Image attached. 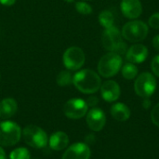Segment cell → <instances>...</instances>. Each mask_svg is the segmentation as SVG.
Wrapping results in <instances>:
<instances>
[{"label":"cell","instance_id":"7402d4cb","mask_svg":"<svg viewBox=\"0 0 159 159\" xmlns=\"http://www.w3.org/2000/svg\"><path fill=\"white\" fill-rule=\"evenodd\" d=\"M75 9L77 10V12H79L82 15H89L92 13V7L90 5H89L86 2H76L75 3Z\"/></svg>","mask_w":159,"mask_h":159},{"label":"cell","instance_id":"d6986e66","mask_svg":"<svg viewBox=\"0 0 159 159\" xmlns=\"http://www.w3.org/2000/svg\"><path fill=\"white\" fill-rule=\"evenodd\" d=\"M122 76L127 80H132L138 75V68L133 63H126L121 70Z\"/></svg>","mask_w":159,"mask_h":159},{"label":"cell","instance_id":"6da1fadb","mask_svg":"<svg viewBox=\"0 0 159 159\" xmlns=\"http://www.w3.org/2000/svg\"><path fill=\"white\" fill-rule=\"evenodd\" d=\"M73 84L80 92L93 94L101 89L102 80L96 72L90 69H84L75 74L73 76Z\"/></svg>","mask_w":159,"mask_h":159},{"label":"cell","instance_id":"603a6c76","mask_svg":"<svg viewBox=\"0 0 159 159\" xmlns=\"http://www.w3.org/2000/svg\"><path fill=\"white\" fill-rule=\"evenodd\" d=\"M148 24L154 29H159V12L154 13L148 20Z\"/></svg>","mask_w":159,"mask_h":159},{"label":"cell","instance_id":"9c48e42d","mask_svg":"<svg viewBox=\"0 0 159 159\" xmlns=\"http://www.w3.org/2000/svg\"><path fill=\"white\" fill-rule=\"evenodd\" d=\"M88 109L89 106L84 100L74 98L65 102L63 106V113L68 118L79 119L87 115Z\"/></svg>","mask_w":159,"mask_h":159},{"label":"cell","instance_id":"ffe728a7","mask_svg":"<svg viewBox=\"0 0 159 159\" xmlns=\"http://www.w3.org/2000/svg\"><path fill=\"white\" fill-rule=\"evenodd\" d=\"M73 83V75L69 71H61L57 75V84L61 87H66Z\"/></svg>","mask_w":159,"mask_h":159},{"label":"cell","instance_id":"484cf974","mask_svg":"<svg viewBox=\"0 0 159 159\" xmlns=\"http://www.w3.org/2000/svg\"><path fill=\"white\" fill-rule=\"evenodd\" d=\"M86 102H87L88 106L94 107V106H95V105H97V103L99 102V100H98V98H97V97H95V96H91V97H89V98L88 99V101H87Z\"/></svg>","mask_w":159,"mask_h":159},{"label":"cell","instance_id":"4fadbf2b","mask_svg":"<svg viewBox=\"0 0 159 159\" xmlns=\"http://www.w3.org/2000/svg\"><path fill=\"white\" fill-rule=\"evenodd\" d=\"M101 94L107 102H114L120 97V87L114 80H107L101 86Z\"/></svg>","mask_w":159,"mask_h":159},{"label":"cell","instance_id":"2e32d148","mask_svg":"<svg viewBox=\"0 0 159 159\" xmlns=\"http://www.w3.org/2000/svg\"><path fill=\"white\" fill-rule=\"evenodd\" d=\"M18 110L17 102L12 98H5L0 102V118L7 120L12 117Z\"/></svg>","mask_w":159,"mask_h":159},{"label":"cell","instance_id":"f546056e","mask_svg":"<svg viewBox=\"0 0 159 159\" xmlns=\"http://www.w3.org/2000/svg\"><path fill=\"white\" fill-rule=\"evenodd\" d=\"M0 159H7L6 153H5V151H4V149L2 148L1 145H0Z\"/></svg>","mask_w":159,"mask_h":159},{"label":"cell","instance_id":"ba28073f","mask_svg":"<svg viewBox=\"0 0 159 159\" xmlns=\"http://www.w3.org/2000/svg\"><path fill=\"white\" fill-rule=\"evenodd\" d=\"M64 66L71 71H76L80 69L86 60L84 51L78 47H71L67 48L62 57Z\"/></svg>","mask_w":159,"mask_h":159},{"label":"cell","instance_id":"ac0fdd59","mask_svg":"<svg viewBox=\"0 0 159 159\" xmlns=\"http://www.w3.org/2000/svg\"><path fill=\"white\" fill-rule=\"evenodd\" d=\"M99 22L100 24L104 28H110L112 26H114V21H115V17L114 14L110 11V10H103L99 14L98 17Z\"/></svg>","mask_w":159,"mask_h":159},{"label":"cell","instance_id":"5bb4252c","mask_svg":"<svg viewBox=\"0 0 159 159\" xmlns=\"http://www.w3.org/2000/svg\"><path fill=\"white\" fill-rule=\"evenodd\" d=\"M148 56V48L142 44L131 46L126 52V59L130 63H142Z\"/></svg>","mask_w":159,"mask_h":159},{"label":"cell","instance_id":"7a4b0ae2","mask_svg":"<svg viewBox=\"0 0 159 159\" xmlns=\"http://www.w3.org/2000/svg\"><path fill=\"white\" fill-rule=\"evenodd\" d=\"M102 43L106 50L116 52L120 56L126 54L128 50L127 44L123 41L122 34L116 26H112L103 31L102 35Z\"/></svg>","mask_w":159,"mask_h":159},{"label":"cell","instance_id":"f1b7e54d","mask_svg":"<svg viewBox=\"0 0 159 159\" xmlns=\"http://www.w3.org/2000/svg\"><path fill=\"white\" fill-rule=\"evenodd\" d=\"M150 106H151V101L149 100V98H144L143 102V107L144 109H149Z\"/></svg>","mask_w":159,"mask_h":159},{"label":"cell","instance_id":"5b68a950","mask_svg":"<svg viewBox=\"0 0 159 159\" xmlns=\"http://www.w3.org/2000/svg\"><path fill=\"white\" fill-rule=\"evenodd\" d=\"M21 129L20 126L13 121H3L0 123V145L13 146L17 144L21 138Z\"/></svg>","mask_w":159,"mask_h":159},{"label":"cell","instance_id":"9a60e30c","mask_svg":"<svg viewBox=\"0 0 159 159\" xmlns=\"http://www.w3.org/2000/svg\"><path fill=\"white\" fill-rule=\"evenodd\" d=\"M49 147L54 151H61L69 144V137L63 131L54 132L48 140Z\"/></svg>","mask_w":159,"mask_h":159},{"label":"cell","instance_id":"44dd1931","mask_svg":"<svg viewBox=\"0 0 159 159\" xmlns=\"http://www.w3.org/2000/svg\"><path fill=\"white\" fill-rule=\"evenodd\" d=\"M9 158L10 159H30L31 158V155L28 151L27 148L24 147H19L14 149L10 155H9Z\"/></svg>","mask_w":159,"mask_h":159},{"label":"cell","instance_id":"7c38bea8","mask_svg":"<svg viewBox=\"0 0 159 159\" xmlns=\"http://www.w3.org/2000/svg\"><path fill=\"white\" fill-rule=\"evenodd\" d=\"M120 9L126 18L134 20L141 16L143 12V6L140 0H122Z\"/></svg>","mask_w":159,"mask_h":159},{"label":"cell","instance_id":"83f0119b","mask_svg":"<svg viewBox=\"0 0 159 159\" xmlns=\"http://www.w3.org/2000/svg\"><path fill=\"white\" fill-rule=\"evenodd\" d=\"M152 43H153V46H154V48L159 51V34L157 35H156L154 38H153V41H152Z\"/></svg>","mask_w":159,"mask_h":159},{"label":"cell","instance_id":"8fae6325","mask_svg":"<svg viewBox=\"0 0 159 159\" xmlns=\"http://www.w3.org/2000/svg\"><path fill=\"white\" fill-rule=\"evenodd\" d=\"M90 149L88 144L76 143L70 145L64 152L61 159H89Z\"/></svg>","mask_w":159,"mask_h":159},{"label":"cell","instance_id":"4316f807","mask_svg":"<svg viewBox=\"0 0 159 159\" xmlns=\"http://www.w3.org/2000/svg\"><path fill=\"white\" fill-rule=\"evenodd\" d=\"M16 3V0H0V4L6 7H11Z\"/></svg>","mask_w":159,"mask_h":159},{"label":"cell","instance_id":"1f68e13d","mask_svg":"<svg viewBox=\"0 0 159 159\" xmlns=\"http://www.w3.org/2000/svg\"><path fill=\"white\" fill-rule=\"evenodd\" d=\"M0 80H1V75H0Z\"/></svg>","mask_w":159,"mask_h":159},{"label":"cell","instance_id":"3957f363","mask_svg":"<svg viewBox=\"0 0 159 159\" xmlns=\"http://www.w3.org/2000/svg\"><path fill=\"white\" fill-rule=\"evenodd\" d=\"M122 62V57L119 54L108 52L101 58L98 63V72L102 77H113L121 69Z\"/></svg>","mask_w":159,"mask_h":159},{"label":"cell","instance_id":"277c9868","mask_svg":"<svg viewBox=\"0 0 159 159\" xmlns=\"http://www.w3.org/2000/svg\"><path fill=\"white\" fill-rule=\"evenodd\" d=\"M148 26L143 20L129 21L123 26L121 30L123 38L133 43L144 40L148 34Z\"/></svg>","mask_w":159,"mask_h":159},{"label":"cell","instance_id":"52a82bcc","mask_svg":"<svg viewBox=\"0 0 159 159\" xmlns=\"http://www.w3.org/2000/svg\"><path fill=\"white\" fill-rule=\"evenodd\" d=\"M157 89V80L155 76L148 72L142 73L134 82V90L142 98L151 97Z\"/></svg>","mask_w":159,"mask_h":159},{"label":"cell","instance_id":"30bf717a","mask_svg":"<svg viewBox=\"0 0 159 159\" xmlns=\"http://www.w3.org/2000/svg\"><path fill=\"white\" fill-rule=\"evenodd\" d=\"M89 128L93 131H101L106 123V116L104 112L100 108L93 107L87 113L86 118Z\"/></svg>","mask_w":159,"mask_h":159},{"label":"cell","instance_id":"4dcf8cb0","mask_svg":"<svg viewBox=\"0 0 159 159\" xmlns=\"http://www.w3.org/2000/svg\"><path fill=\"white\" fill-rule=\"evenodd\" d=\"M65 1H67V2H70V3H72V2H73L74 0H65Z\"/></svg>","mask_w":159,"mask_h":159},{"label":"cell","instance_id":"d4e9b609","mask_svg":"<svg viewBox=\"0 0 159 159\" xmlns=\"http://www.w3.org/2000/svg\"><path fill=\"white\" fill-rule=\"evenodd\" d=\"M151 69L154 75L159 77V55H157L153 58L151 61Z\"/></svg>","mask_w":159,"mask_h":159},{"label":"cell","instance_id":"cb8c5ba5","mask_svg":"<svg viewBox=\"0 0 159 159\" xmlns=\"http://www.w3.org/2000/svg\"><path fill=\"white\" fill-rule=\"evenodd\" d=\"M151 120L152 122L159 128V103H157L151 112Z\"/></svg>","mask_w":159,"mask_h":159},{"label":"cell","instance_id":"8992f818","mask_svg":"<svg viewBox=\"0 0 159 159\" xmlns=\"http://www.w3.org/2000/svg\"><path fill=\"white\" fill-rule=\"evenodd\" d=\"M21 134L24 143L35 149L44 148L48 142V138L45 130L34 125L25 127Z\"/></svg>","mask_w":159,"mask_h":159},{"label":"cell","instance_id":"e0dca14e","mask_svg":"<svg viewBox=\"0 0 159 159\" xmlns=\"http://www.w3.org/2000/svg\"><path fill=\"white\" fill-rule=\"evenodd\" d=\"M111 115L116 120L124 122L130 117V110L125 103L117 102L111 107Z\"/></svg>","mask_w":159,"mask_h":159}]
</instances>
